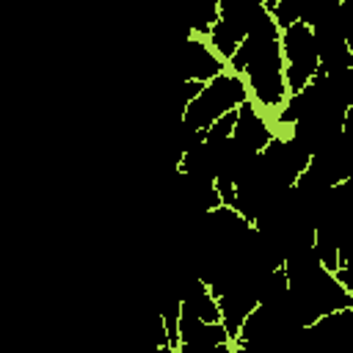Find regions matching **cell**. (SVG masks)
Listing matches in <instances>:
<instances>
[{"mask_svg": "<svg viewBox=\"0 0 353 353\" xmlns=\"http://www.w3.org/2000/svg\"><path fill=\"white\" fill-rule=\"evenodd\" d=\"M210 22H218V6H210L201 17H196L193 28H196V30H207V28H210Z\"/></svg>", "mask_w": 353, "mask_h": 353, "instance_id": "9", "label": "cell"}, {"mask_svg": "<svg viewBox=\"0 0 353 353\" xmlns=\"http://www.w3.org/2000/svg\"><path fill=\"white\" fill-rule=\"evenodd\" d=\"M182 72L188 80H204V77H218L221 72V61L199 41H188L185 44V52H182Z\"/></svg>", "mask_w": 353, "mask_h": 353, "instance_id": "4", "label": "cell"}, {"mask_svg": "<svg viewBox=\"0 0 353 353\" xmlns=\"http://www.w3.org/2000/svg\"><path fill=\"white\" fill-rule=\"evenodd\" d=\"M276 22H279L281 28H292L295 22H301V6H298V3H290V0H287V3L281 0V3L276 6Z\"/></svg>", "mask_w": 353, "mask_h": 353, "instance_id": "7", "label": "cell"}, {"mask_svg": "<svg viewBox=\"0 0 353 353\" xmlns=\"http://www.w3.org/2000/svg\"><path fill=\"white\" fill-rule=\"evenodd\" d=\"M226 328L221 323H204L188 312H182L179 317V339L182 342H196V345H223L226 339Z\"/></svg>", "mask_w": 353, "mask_h": 353, "instance_id": "5", "label": "cell"}, {"mask_svg": "<svg viewBox=\"0 0 353 353\" xmlns=\"http://www.w3.org/2000/svg\"><path fill=\"white\" fill-rule=\"evenodd\" d=\"M234 124H237V110H229L226 116H221L204 135H207V143H223L229 141V135L234 132Z\"/></svg>", "mask_w": 353, "mask_h": 353, "instance_id": "6", "label": "cell"}, {"mask_svg": "<svg viewBox=\"0 0 353 353\" xmlns=\"http://www.w3.org/2000/svg\"><path fill=\"white\" fill-rule=\"evenodd\" d=\"M284 52H287V85L292 94H301L312 74H317L320 52L314 41V30L303 22H295L284 33Z\"/></svg>", "mask_w": 353, "mask_h": 353, "instance_id": "2", "label": "cell"}, {"mask_svg": "<svg viewBox=\"0 0 353 353\" xmlns=\"http://www.w3.org/2000/svg\"><path fill=\"white\" fill-rule=\"evenodd\" d=\"M240 146H245L248 152H262L270 141V132L265 127V121L254 113V108L248 102L240 105L237 110V124H234V135H232Z\"/></svg>", "mask_w": 353, "mask_h": 353, "instance_id": "3", "label": "cell"}, {"mask_svg": "<svg viewBox=\"0 0 353 353\" xmlns=\"http://www.w3.org/2000/svg\"><path fill=\"white\" fill-rule=\"evenodd\" d=\"M243 102H245V85H243L237 77L218 74V77H215L210 85H204V91L188 105V110H185V124L204 132V127H212L221 116L229 113V108L243 105Z\"/></svg>", "mask_w": 353, "mask_h": 353, "instance_id": "1", "label": "cell"}, {"mask_svg": "<svg viewBox=\"0 0 353 353\" xmlns=\"http://www.w3.org/2000/svg\"><path fill=\"white\" fill-rule=\"evenodd\" d=\"M179 353H229L223 345H196V342H182Z\"/></svg>", "mask_w": 353, "mask_h": 353, "instance_id": "8", "label": "cell"}]
</instances>
